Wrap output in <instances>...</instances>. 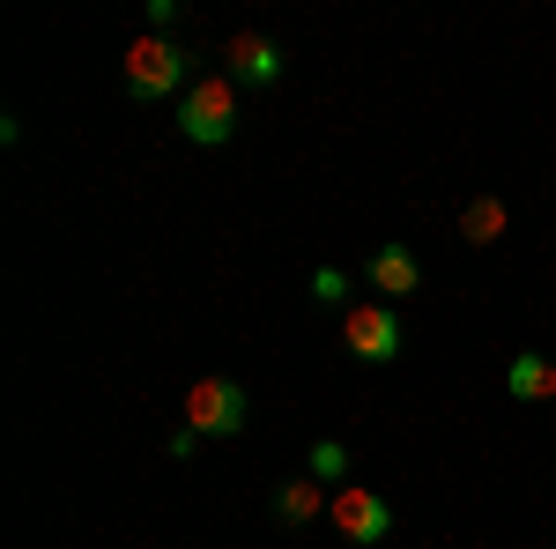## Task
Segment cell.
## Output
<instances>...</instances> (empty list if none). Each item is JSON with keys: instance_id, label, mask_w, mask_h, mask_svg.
Instances as JSON below:
<instances>
[{"instance_id": "6", "label": "cell", "mask_w": 556, "mask_h": 549, "mask_svg": "<svg viewBox=\"0 0 556 549\" xmlns=\"http://www.w3.org/2000/svg\"><path fill=\"white\" fill-rule=\"evenodd\" d=\"M282 67H290V60H282V45L260 38V30L223 38V75H230L238 89H275V83H282Z\"/></svg>"}, {"instance_id": "12", "label": "cell", "mask_w": 556, "mask_h": 549, "mask_svg": "<svg viewBox=\"0 0 556 549\" xmlns=\"http://www.w3.org/2000/svg\"><path fill=\"white\" fill-rule=\"evenodd\" d=\"M312 297H319V304H342L349 275H342V267H312ZM342 312H349V304H342Z\"/></svg>"}, {"instance_id": "8", "label": "cell", "mask_w": 556, "mask_h": 549, "mask_svg": "<svg viewBox=\"0 0 556 549\" xmlns=\"http://www.w3.org/2000/svg\"><path fill=\"white\" fill-rule=\"evenodd\" d=\"M327 506H334V498H327V483H312V475H290V483L267 498V512H275L282 527H312Z\"/></svg>"}, {"instance_id": "5", "label": "cell", "mask_w": 556, "mask_h": 549, "mask_svg": "<svg viewBox=\"0 0 556 549\" xmlns=\"http://www.w3.org/2000/svg\"><path fill=\"white\" fill-rule=\"evenodd\" d=\"M327 520H334V535H349L356 549H379L386 535H393V506H386L379 490H364V483H349V490H334V506H327Z\"/></svg>"}, {"instance_id": "7", "label": "cell", "mask_w": 556, "mask_h": 549, "mask_svg": "<svg viewBox=\"0 0 556 549\" xmlns=\"http://www.w3.org/2000/svg\"><path fill=\"white\" fill-rule=\"evenodd\" d=\"M371 290H379L386 304H393V297H416L424 290V260L408 253V246H379V253H371Z\"/></svg>"}, {"instance_id": "11", "label": "cell", "mask_w": 556, "mask_h": 549, "mask_svg": "<svg viewBox=\"0 0 556 549\" xmlns=\"http://www.w3.org/2000/svg\"><path fill=\"white\" fill-rule=\"evenodd\" d=\"M304 475H312V483H327V490H349V446H342V438H312Z\"/></svg>"}, {"instance_id": "10", "label": "cell", "mask_w": 556, "mask_h": 549, "mask_svg": "<svg viewBox=\"0 0 556 549\" xmlns=\"http://www.w3.org/2000/svg\"><path fill=\"white\" fill-rule=\"evenodd\" d=\"M460 238H468V246H497V238H505V201H497V194H475L468 209H460Z\"/></svg>"}, {"instance_id": "4", "label": "cell", "mask_w": 556, "mask_h": 549, "mask_svg": "<svg viewBox=\"0 0 556 549\" xmlns=\"http://www.w3.org/2000/svg\"><path fill=\"white\" fill-rule=\"evenodd\" d=\"M342 341L356 364H393L401 357V304H386V297H356L342 312Z\"/></svg>"}, {"instance_id": "1", "label": "cell", "mask_w": 556, "mask_h": 549, "mask_svg": "<svg viewBox=\"0 0 556 549\" xmlns=\"http://www.w3.org/2000/svg\"><path fill=\"white\" fill-rule=\"evenodd\" d=\"M119 75H127L134 104H164V97H186V89H193V52L178 38L141 30V38L127 45V60H119Z\"/></svg>"}, {"instance_id": "2", "label": "cell", "mask_w": 556, "mask_h": 549, "mask_svg": "<svg viewBox=\"0 0 556 549\" xmlns=\"http://www.w3.org/2000/svg\"><path fill=\"white\" fill-rule=\"evenodd\" d=\"M178 134L193 149H223L238 134V83L230 75H193V89L178 97Z\"/></svg>"}, {"instance_id": "9", "label": "cell", "mask_w": 556, "mask_h": 549, "mask_svg": "<svg viewBox=\"0 0 556 549\" xmlns=\"http://www.w3.org/2000/svg\"><path fill=\"white\" fill-rule=\"evenodd\" d=\"M505 394H513V401H556V357L519 349L513 364H505Z\"/></svg>"}, {"instance_id": "3", "label": "cell", "mask_w": 556, "mask_h": 549, "mask_svg": "<svg viewBox=\"0 0 556 549\" xmlns=\"http://www.w3.org/2000/svg\"><path fill=\"white\" fill-rule=\"evenodd\" d=\"M178 416H186V431H201V438H238L245 431V386L223 379V372H208V379L186 386V401H178Z\"/></svg>"}]
</instances>
